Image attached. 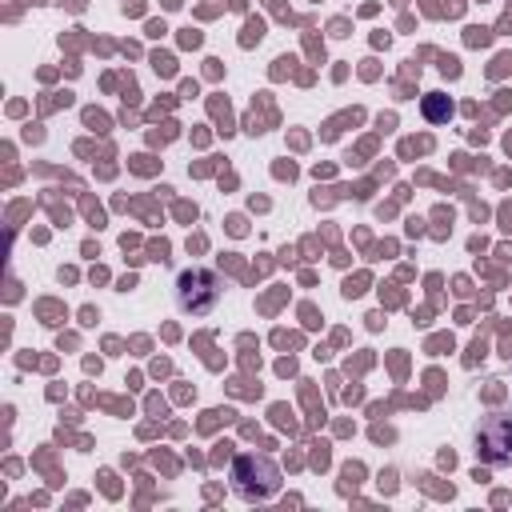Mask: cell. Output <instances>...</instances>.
<instances>
[{
	"label": "cell",
	"instance_id": "obj_1",
	"mask_svg": "<svg viewBox=\"0 0 512 512\" xmlns=\"http://www.w3.org/2000/svg\"><path fill=\"white\" fill-rule=\"evenodd\" d=\"M232 492L248 504H260V500H272L280 492V468L268 460V456H236L232 464Z\"/></svg>",
	"mask_w": 512,
	"mask_h": 512
},
{
	"label": "cell",
	"instance_id": "obj_2",
	"mask_svg": "<svg viewBox=\"0 0 512 512\" xmlns=\"http://www.w3.org/2000/svg\"><path fill=\"white\" fill-rule=\"evenodd\" d=\"M180 292V308L184 312H212V304L220 300V280L208 272V268H188V272H180V284H176Z\"/></svg>",
	"mask_w": 512,
	"mask_h": 512
},
{
	"label": "cell",
	"instance_id": "obj_3",
	"mask_svg": "<svg viewBox=\"0 0 512 512\" xmlns=\"http://www.w3.org/2000/svg\"><path fill=\"white\" fill-rule=\"evenodd\" d=\"M476 448L484 452L488 464H508L512 460V420L508 416H488L476 432Z\"/></svg>",
	"mask_w": 512,
	"mask_h": 512
}]
</instances>
